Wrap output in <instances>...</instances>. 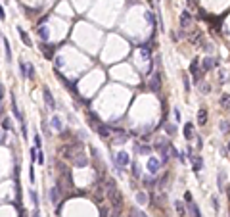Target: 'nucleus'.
<instances>
[{
  "label": "nucleus",
  "mask_w": 230,
  "mask_h": 217,
  "mask_svg": "<svg viewBox=\"0 0 230 217\" xmlns=\"http://www.w3.org/2000/svg\"><path fill=\"white\" fill-rule=\"evenodd\" d=\"M19 73L23 79H27V73H29V64H25L23 60H19Z\"/></svg>",
  "instance_id": "nucleus-25"
},
{
  "label": "nucleus",
  "mask_w": 230,
  "mask_h": 217,
  "mask_svg": "<svg viewBox=\"0 0 230 217\" xmlns=\"http://www.w3.org/2000/svg\"><path fill=\"white\" fill-rule=\"evenodd\" d=\"M33 140H35V148H37V150H40V148H42V139H40L38 133L35 134V139H33Z\"/></svg>",
  "instance_id": "nucleus-36"
},
{
  "label": "nucleus",
  "mask_w": 230,
  "mask_h": 217,
  "mask_svg": "<svg viewBox=\"0 0 230 217\" xmlns=\"http://www.w3.org/2000/svg\"><path fill=\"white\" fill-rule=\"evenodd\" d=\"M46 21H48V17H46V16H44V17H40V19H38V27H40V25H44Z\"/></svg>",
  "instance_id": "nucleus-47"
},
{
  "label": "nucleus",
  "mask_w": 230,
  "mask_h": 217,
  "mask_svg": "<svg viewBox=\"0 0 230 217\" xmlns=\"http://www.w3.org/2000/svg\"><path fill=\"white\" fill-rule=\"evenodd\" d=\"M38 37H40V40H48L50 39V31H48V27H44V25H40L38 27Z\"/></svg>",
  "instance_id": "nucleus-21"
},
{
  "label": "nucleus",
  "mask_w": 230,
  "mask_h": 217,
  "mask_svg": "<svg viewBox=\"0 0 230 217\" xmlns=\"http://www.w3.org/2000/svg\"><path fill=\"white\" fill-rule=\"evenodd\" d=\"M142 182H144V186H146V188H151L153 185H156L153 177H142Z\"/></svg>",
  "instance_id": "nucleus-30"
},
{
  "label": "nucleus",
  "mask_w": 230,
  "mask_h": 217,
  "mask_svg": "<svg viewBox=\"0 0 230 217\" xmlns=\"http://www.w3.org/2000/svg\"><path fill=\"white\" fill-rule=\"evenodd\" d=\"M79 150H83V144H81V142L63 144V146H60V156H61L63 159H67V162H71L73 156H75L77 152H79Z\"/></svg>",
  "instance_id": "nucleus-1"
},
{
  "label": "nucleus",
  "mask_w": 230,
  "mask_h": 217,
  "mask_svg": "<svg viewBox=\"0 0 230 217\" xmlns=\"http://www.w3.org/2000/svg\"><path fill=\"white\" fill-rule=\"evenodd\" d=\"M130 167H133V177L138 179V177H140V165H138L136 162H133V163H130Z\"/></svg>",
  "instance_id": "nucleus-32"
},
{
  "label": "nucleus",
  "mask_w": 230,
  "mask_h": 217,
  "mask_svg": "<svg viewBox=\"0 0 230 217\" xmlns=\"http://www.w3.org/2000/svg\"><path fill=\"white\" fill-rule=\"evenodd\" d=\"M184 202H186V204L194 202V198H192V194H190V192H186V194H184Z\"/></svg>",
  "instance_id": "nucleus-43"
},
{
  "label": "nucleus",
  "mask_w": 230,
  "mask_h": 217,
  "mask_svg": "<svg viewBox=\"0 0 230 217\" xmlns=\"http://www.w3.org/2000/svg\"><path fill=\"white\" fill-rule=\"evenodd\" d=\"M60 192H61V186H60V181H58V185L52 186V190H50V200H52V204H60Z\"/></svg>",
  "instance_id": "nucleus-14"
},
{
  "label": "nucleus",
  "mask_w": 230,
  "mask_h": 217,
  "mask_svg": "<svg viewBox=\"0 0 230 217\" xmlns=\"http://www.w3.org/2000/svg\"><path fill=\"white\" fill-rule=\"evenodd\" d=\"M148 88L151 90V92H159L161 90V73H153L151 79H150V83H148Z\"/></svg>",
  "instance_id": "nucleus-5"
},
{
  "label": "nucleus",
  "mask_w": 230,
  "mask_h": 217,
  "mask_svg": "<svg viewBox=\"0 0 230 217\" xmlns=\"http://www.w3.org/2000/svg\"><path fill=\"white\" fill-rule=\"evenodd\" d=\"M184 90L190 92V79H188V75H184Z\"/></svg>",
  "instance_id": "nucleus-40"
},
{
  "label": "nucleus",
  "mask_w": 230,
  "mask_h": 217,
  "mask_svg": "<svg viewBox=\"0 0 230 217\" xmlns=\"http://www.w3.org/2000/svg\"><path fill=\"white\" fill-rule=\"evenodd\" d=\"M138 217H146V215H144V213H138Z\"/></svg>",
  "instance_id": "nucleus-56"
},
{
  "label": "nucleus",
  "mask_w": 230,
  "mask_h": 217,
  "mask_svg": "<svg viewBox=\"0 0 230 217\" xmlns=\"http://www.w3.org/2000/svg\"><path fill=\"white\" fill-rule=\"evenodd\" d=\"M33 217H40V211H38V208H35V210H33Z\"/></svg>",
  "instance_id": "nucleus-50"
},
{
  "label": "nucleus",
  "mask_w": 230,
  "mask_h": 217,
  "mask_svg": "<svg viewBox=\"0 0 230 217\" xmlns=\"http://www.w3.org/2000/svg\"><path fill=\"white\" fill-rule=\"evenodd\" d=\"M174 210H177V213H178L180 217H184V215H186V208H184V202H180V200H177V202H174Z\"/></svg>",
  "instance_id": "nucleus-24"
},
{
  "label": "nucleus",
  "mask_w": 230,
  "mask_h": 217,
  "mask_svg": "<svg viewBox=\"0 0 230 217\" xmlns=\"http://www.w3.org/2000/svg\"><path fill=\"white\" fill-rule=\"evenodd\" d=\"M42 96H44V102H46V106H48V110H56V100H54V96H52V92H50V88L48 87H42Z\"/></svg>",
  "instance_id": "nucleus-7"
},
{
  "label": "nucleus",
  "mask_w": 230,
  "mask_h": 217,
  "mask_svg": "<svg viewBox=\"0 0 230 217\" xmlns=\"http://www.w3.org/2000/svg\"><path fill=\"white\" fill-rule=\"evenodd\" d=\"M213 208H215V210H219V202H217V196L213 198Z\"/></svg>",
  "instance_id": "nucleus-52"
},
{
  "label": "nucleus",
  "mask_w": 230,
  "mask_h": 217,
  "mask_svg": "<svg viewBox=\"0 0 230 217\" xmlns=\"http://www.w3.org/2000/svg\"><path fill=\"white\" fill-rule=\"evenodd\" d=\"M190 73L194 77V85H200L201 83V71H200V58H194L190 64Z\"/></svg>",
  "instance_id": "nucleus-3"
},
{
  "label": "nucleus",
  "mask_w": 230,
  "mask_h": 217,
  "mask_svg": "<svg viewBox=\"0 0 230 217\" xmlns=\"http://www.w3.org/2000/svg\"><path fill=\"white\" fill-rule=\"evenodd\" d=\"M153 146H156V150L161 154V159H159L161 165H165V163L169 162V146H171V140H167V139H157Z\"/></svg>",
  "instance_id": "nucleus-2"
},
{
  "label": "nucleus",
  "mask_w": 230,
  "mask_h": 217,
  "mask_svg": "<svg viewBox=\"0 0 230 217\" xmlns=\"http://www.w3.org/2000/svg\"><path fill=\"white\" fill-rule=\"evenodd\" d=\"M0 40H2V33H0Z\"/></svg>",
  "instance_id": "nucleus-59"
},
{
  "label": "nucleus",
  "mask_w": 230,
  "mask_h": 217,
  "mask_svg": "<svg viewBox=\"0 0 230 217\" xmlns=\"http://www.w3.org/2000/svg\"><path fill=\"white\" fill-rule=\"evenodd\" d=\"M201 69L203 71H211V69H215V67H217V60L215 58H211V56H205V58L201 60Z\"/></svg>",
  "instance_id": "nucleus-9"
},
{
  "label": "nucleus",
  "mask_w": 230,
  "mask_h": 217,
  "mask_svg": "<svg viewBox=\"0 0 230 217\" xmlns=\"http://www.w3.org/2000/svg\"><path fill=\"white\" fill-rule=\"evenodd\" d=\"M219 104L223 106V110H230V94H228V92H224L221 98H219Z\"/></svg>",
  "instance_id": "nucleus-18"
},
{
  "label": "nucleus",
  "mask_w": 230,
  "mask_h": 217,
  "mask_svg": "<svg viewBox=\"0 0 230 217\" xmlns=\"http://www.w3.org/2000/svg\"><path fill=\"white\" fill-rule=\"evenodd\" d=\"M0 116H2V102H0Z\"/></svg>",
  "instance_id": "nucleus-54"
},
{
  "label": "nucleus",
  "mask_w": 230,
  "mask_h": 217,
  "mask_svg": "<svg viewBox=\"0 0 230 217\" xmlns=\"http://www.w3.org/2000/svg\"><path fill=\"white\" fill-rule=\"evenodd\" d=\"M17 33H19V39L25 42V46H33V40H31V37H29V33L23 31V27H21V25H17Z\"/></svg>",
  "instance_id": "nucleus-15"
},
{
  "label": "nucleus",
  "mask_w": 230,
  "mask_h": 217,
  "mask_svg": "<svg viewBox=\"0 0 230 217\" xmlns=\"http://www.w3.org/2000/svg\"><path fill=\"white\" fill-rule=\"evenodd\" d=\"M203 146V140H201V136H198V148H201Z\"/></svg>",
  "instance_id": "nucleus-53"
},
{
  "label": "nucleus",
  "mask_w": 230,
  "mask_h": 217,
  "mask_svg": "<svg viewBox=\"0 0 230 217\" xmlns=\"http://www.w3.org/2000/svg\"><path fill=\"white\" fill-rule=\"evenodd\" d=\"M201 50L203 52H211L213 50V44L211 42H201Z\"/></svg>",
  "instance_id": "nucleus-39"
},
{
  "label": "nucleus",
  "mask_w": 230,
  "mask_h": 217,
  "mask_svg": "<svg viewBox=\"0 0 230 217\" xmlns=\"http://www.w3.org/2000/svg\"><path fill=\"white\" fill-rule=\"evenodd\" d=\"M4 98V85H0V100Z\"/></svg>",
  "instance_id": "nucleus-51"
},
{
  "label": "nucleus",
  "mask_w": 230,
  "mask_h": 217,
  "mask_svg": "<svg viewBox=\"0 0 230 217\" xmlns=\"http://www.w3.org/2000/svg\"><path fill=\"white\" fill-rule=\"evenodd\" d=\"M146 167H148V171H150V175H157V171L161 169V162H159L156 156H151V158H148Z\"/></svg>",
  "instance_id": "nucleus-6"
},
{
  "label": "nucleus",
  "mask_w": 230,
  "mask_h": 217,
  "mask_svg": "<svg viewBox=\"0 0 230 217\" xmlns=\"http://www.w3.org/2000/svg\"><path fill=\"white\" fill-rule=\"evenodd\" d=\"M100 217H109V208H107V205H100Z\"/></svg>",
  "instance_id": "nucleus-37"
},
{
  "label": "nucleus",
  "mask_w": 230,
  "mask_h": 217,
  "mask_svg": "<svg viewBox=\"0 0 230 217\" xmlns=\"http://www.w3.org/2000/svg\"><path fill=\"white\" fill-rule=\"evenodd\" d=\"M136 202L138 204H148V194L146 192H138L136 194Z\"/></svg>",
  "instance_id": "nucleus-29"
},
{
  "label": "nucleus",
  "mask_w": 230,
  "mask_h": 217,
  "mask_svg": "<svg viewBox=\"0 0 230 217\" xmlns=\"http://www.w3.org/2000/svg\"><path fill=\"white\" fill-rule=\"evenodd\" d=\"M4 54H6V60H8V64L12 62V46H10V42H8V39H4Z\"/></svg>",
  "instance_id": "nucleus-27"
},
{
  "label": "nucleus",
  "mask_w": 230,
  "mask_h": 217,
  "mask_svg": "<svg viewBox=\"0 0 230 217\" xmlns=\"http://www.w3.org/2000/svg\"><path fill=\"white\" fill-rule=\"evenodd\" d=\"M219 81H221V83H226L228 81V79H226V73L221 69V71H219Z\"/></svg>",
  "instance_id": "nucleus-41"
},
{
  "label": "nucleus",
  "mask_w": 230,
  "mask_h": 217,
  "mask_svg": "<svg viewBox=\"0 0 230 217\" xmlns=\"http://www.w3.org/2000/svg\"><path fill=\"white\" fill-rule=\"evenodd\" d=\"M219 129H221V133L228 134V133H230V123H228V121H221V125H219Z\"/></svg>",
  "instance_id": "nucleus-31"
},
{
  "label": "nucleus",
  "mask_w": 230,
  "mask_h": 217,
  "mask_svg": "<svg viewBox=\"0 0 230 217\" xmlns=\"http://www.w3.org/2000/svg\"><path fill=\"white\" fill-rule=\"evenodd\" d=\"M113 162L117 163V167H125V165L130 163V156H129L127 152H119V154H115Z\"/></svg>",
  "instance_id": "nucleus-8"
},
{
  "label": "nucleus",
  "mask_w": 230,
  "mask_h": 217,
  "mask_svg": "<svg viewBox=\"0 0 230 217\" xmlns=\"http://www.w3.org/2000/svg\"><path fill=\"white\" fill-rule=\"evenodd\" d=\"M54 62H56V67H63V60L60 58V56H56V58H54Z\"/></svg>",
  "instance_id": "nucleus-44"
},
{
  "label": "nucleus",
  "mask_w": 230,
  "mask_h": 217,
  "mask_svg": "<svg viewBox=\"0 0 230 217\" xmlns=\"http://www.w3.org/2000/svg\"><path fill=\"white\" fill-rule=\"evenodd\" d=\"M226 150H228V152H230V140H228V146H226Z\"/></svg>",
  "instance_id": "nucleus-55"
},
{
  "label": "nucleus",
  "mask_w": 230,
  "mask_h": 217,
  "mask_svg": "<svg viewBox=\"0 0 230 217\" xmlns=\"http://www.w3.org/2000/svg\"><path fill=\"white\" fill-rule=\"evenodd\" d=\"M228 198H230V188H228Z\"/></svg>",
  "instance_id": "nucleus-58"
},
{
  "label": "nucleus",
  "mask_w": 230,
  "mask_h": 217,
  "mask_svg": "<svg viewBox=\"0 0 230 217\" xmlns=\"http://www.w3.org/2000/svg\"><path fill=\"white\" fill-rule=\"evenodd\" d=\"M71 165H75V167H86V165H88V158H86V154L83 150H79V152L73 156Z\"/></svg>",
  "instance_id": "nucleus-4"
},
{
  "label": "nucleus",
  "mask_w": 230,
  "mask_h": 217,
  "mask_svg": "<svg viewBox=\"0 0 230 217\" xmlns=\"http://www.w3.org/2000/svg\"><path fill=\"white\" fill-rule=\"evenodd\" d=\"M184 136H186V140H192V136H194L192 123H186V125H184Z\"/></svg>",
  "instance_id": "nucleus-23"
},
{
  "label": "nucleus",
  "mask_w": 230,
  "mask_h": 217,
  "mask_svg": "<svg viewBox=\"0 0 230 217\" xmlns=\"http://www.w3.org/2000/svg\"><path fill=\"white\" fill-rule=\"evenodd\" d=\"M165 131H167L169 134H177V127L171 125V123H165Z\"/></svg>",
  "instance_id": "nucleus-38"
},
{
  "label": "nucleus",
  "mask_w": 230,
  "mask_h": 217,
  "mask_svg": "<svg viewBox=\"0 0 230 217\" xmlns=\"http://www.w3.org/2000/svg\"><path fill=\"white\" fill-rule=\"evenodd\" d=\"M29 196H31L33 204H35V208H38V196H37V192L35 190H29Z\"/></svg>",
  "instance_id": "nucleus-35"
},
{
  "label": "nucleus",
  "mask_w": 230,
  "mask_h": 217,
  "mask_svg": "<svg viewBox=\"0 0 230 217\" xmlns=\"http://www.w3.org/2000/svg\"><path fill=\"white\" fill-rule=\"evenodd\" d=\"M50 125H52L56 131H63V125H61V117H60V116H52Z\"/></svg>",
  "instance_id": "nucleus-17"
},
{
  "label": "nucleus",
  "mask_w": 230,
  "mask_h": 217,
  "mask_svg": "<svg viewBox=\"0 0 230 217\" xmlns=\"http://www.w3.org/2000/svg\"><path fill=\"white\" fill-rule=\"evenodd\" d=\"M0 19H6V12H4L2 6H0Z\"/></svg>",
  "instance_id": "nucleus-48"
},
{
  "label": "nucleus",
  "mask_w": 230,
  "mask_h": 217,
  "mask_svg": "<svg viewBox=\"0 0 230 217\" xmlns=\"http://www.w3.org/2000/svg\"><path fill=\"white\" fill-rule=\"evenodd\" d=\"M173 113H174V119H177V121H180V111H178V110H174Z\"/></svg>",
  "instance_id": "nucleus-49"
},
{
  "label": "nucleus",
  "mask_w": 230,
  "mask_h": 217,
  "mask_svg": "<svg viewBox=\"0 0 230 217\" xmlns=\"http://www.w3.org/2000/svg\"><path fill=\"white\" fill-rule=\"evenodd\" d=\"M10 100H12V111H14L16 119H17L19 123H23V116H21V111H19V108H17V100H16V94H12V96H10Z\"/></svg>",
  "instance_id": "nucleus-13"
},
{
  "label": "nucleus",
  "mask_w": 230,
  "mask_h": 217,
  "mask_svg": "<svg viewBox=\"0 0 230 217\" xmlns=\"http://www.w3.org/2000/svg\"><path fill=\"white\" fill-rule=\"evenodd\" d=\"M2 129H4V131H12V129H14L12 119H10V117H4V119H2Z\"/></svg>",
  "instance_id": "nucleus-28"
},
{
  "label": "nucleus",
  "mask_w": 230,
  "mask_h": 217,
  "mask_svg": "<svg viewBox=\"0 0 230 217\" xmlns=\"http://www.w3.org/2000/svg\"><path fill=\"white\" fill-rule=\"evenodd\" d=\"M96 133L98 134H100V136H104V139H107V136H109V133H111V129H109L107 127V125H98V129H96Z\"/></svg>",
  "instance_id": "nucleus-19"
},
{
  "label": "nucleus",
  "mask_w": 230,
  "mask_h": 217,
  "mask_svg": "<svg viewBox=\"0 0 230 217\" xmlns=\"http://www.w3.org/2000/svg\"><path fill=\"white\" fill-rule=\"evenodd\" d=\"M29 181H31V182H35V169H33V167L29 169Z\"/></svg>",
  "instance_id": "nucleus-45"
},
{
  "label": "nucleus",
  "mask_w": 230,
  "mask_h": 217,
  "mask_svg": "<svg viewBox=\"0 0 230 217\" xmlns=\"http://www.w3.org/2000/svg\"><path fill=\"white\" fill-rule=\"evenodd\" d=\"M190 162H192V171H194V173H200L201 167H203V158L201 156H194Z\"/></svg>",
  "instance_id": "nucleus-12"
},
{
  "label": "nucleus",
  "mask_w": 230,
  "mask_h": 217,
  "mask_svg": "<svg viewBox=\"0 0 230 217\" xmlns=\"http://www.w3.org/2000/svg\"><path fill=\"white\" fill-rule=\"evenodd\" d=\"M153 17H156V16H153V12H146V19H148V23H150L153 29H156V19H153Z\"/></svg>",
  "instance_id": "nucleus-33"
},
{
  "label": "nucleus",
  "mask_w": 230,
  "mask_h": 217,
  "mask_svg": "<svg viewBox=\"0 0 230 217\" xmlns=\"http://www.w3.org/2000/svg\"><path fill=\"white\" fill-rule=\"evenodd\" d=\"M21 133H23V139H27V127H25V121L21 123Z\"/></svg>",
  "instance_id": "nucleus-46"
},
{
  "label": "nucleus",
  "mask_w": 230,
  "mask_h": 217,
  "mask_svg": "<svg viewBox=\"0 0 230 217\" xmlns=\"http://www.w3.org/2000/svg\"><path fill=\"white\" fill-rule=\"evenodd\" d=\"M130 217H138V213H133V215H130Z\"/></svg>",
  "instance_id": "nucleus-57"
},
{
  "label": "nucleus",
  "mask_w": 230,
  "mask_h": 217,
  "mask_svg": "<svg viewBox=\"0 0 230 217\" xmlns=\"http://www.w3.org/2000/svg\"><path fill=\"white\" fill-rule=\"evenodd\" d=\"M198 87H200V90H201V94H207V92L211 90V85H209V83H200Z\"/></svg>",
  "instance_id": "nucleus-34"
},
{
  "label": "nucleus",
  "mask_w": 230,
  "mask_h": 217,
  "mask_svg": "<svg viewBox=\"0 0 230 217\" xmlns=\"http://www.w3.org/2000/svg\"><path fill=\"white\" fill-rule=\"evenodd\" d=\"M201 37H203V33H201V31H194V33H190V40H192L194 44L201 42Z\"/></svg>",
  "instance_id": "nucleus-26"
},
{
  "label": "nucleus",
  "mask_w": 230,
  "mask_h": 217,
  "mask_svg": "<svg viewBox=\"0 0 230 217\" xmlns=\"http://www.w3.org/2000/svg\"><path fill=\"white\" fill-rule=\"evenodd\" d=\"M40 52L44 54L46 60H54V52H56V48H54L52 44H40Z\"/></svg>",
  "instance_id": "nucleus-11"
},
{
  "label": "nucleus",
  "mask_w": 230,
  "mask_h": 217,
  "mask_svg": "<svg viewBox=\"0 0 230 217\" xmlns=\"http://www.w3.org/2000/svg\"><path fill=\"white\" fill-rule=\"evenodd\" d=\"M140 54H142V58L151 60V48H150V44H142V46H140Z\"/></svg>",
  "instance_id": "nucleus-20"
},
{
  "label": "nucleus",
  "mask_w": 230,
  "mask_h": 217,
  "mask_svg": "<svg viewBox=\"0 0 230 217\" xmlns=\"http://www.w3.org/2000/svg\"><path fill=\"white\" fill-rule=\"evenodd\" d=\"M207 119H209V113H207L205 108L198 110V125H207Z\"/></svg>",
  "instance_id": "nucleus-16"
},
{
  "label": "nucleus",
  "mask_w": 230,
  "mask_h": 217,
  "mask_svg": "<svg viewBox=\"0 0 230 217\" xmlns=\"http://www.w3.org/2000/svg\"><path fill=\"white\" fill-rule=\"evenodd\" d=\"M188 210H190L192 217H201V211H200V208H198V204H196V202H190L188 204Z\"/></svg>",
  "instance_id": "nucleus-22"
},
{
  "label": "nucleus",
  "mask_w": 230,
  "mask_h": 217,
  "mask_svg": "<svg viewBox=\"0 0 230 217\" xmlns=\"http://www.w3.org/2000/svg\"><path fill=\"white\" fill-rule=\"evenodd\" d=\"M188 27H192V16H190L188 10H184V12L180 14V29L184 31V29H188Z\"/></svg>",
  "instance_id": "nucleus-10"
},
{
  "label": "nucleus",
  "mask_w": 230,
  "mask_h": 217,
  "mask_svg": "<svg viewBox=\"0 0 230 217\" xmlns=\"http://www.w3.org/2000/svg\"><path fill=\"white\" fill-rule=\"evenodd\" d=\"M223 179H224V175H219L217 177V182H219V190L223 192Z\"/></svg>",
  "instance_id": "nucleus-42"
}]
</instances>
